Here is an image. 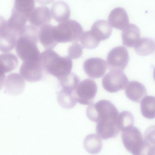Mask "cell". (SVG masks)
I'll list each match as a JSON object with an SVG mask.
<instances>
[{
    "label": "cell",
    "mask_w": 155,
    "mask_h": 155,
    "mask_svg": "<svg viewBox=\"0 0 155 155\" xmlns=\"http://www.w3.org/2000/svg\"><path fill=\"white\" fill-rule=\"evenodd\" d=\"M38 32L36 27L28 25L20 32L15 48L18 55L23 62H39L41 53L37 46Z\"/></svg>",
    "instance_id": "cell-1"
},
{
    "label": "cell",
    "mask_w": 155,
    "mask_h": 155,
    "mask_svg": "<svg viewBox=\"0 0 155 155\" xmlns=\"http://www.w3.org/2000/svg\"><path fill=\"white\" fill-rule=\"evenodd\" d=\"M39 63L43 70L58 80L69 74L72 68V60L61 56L53 50L45 49L40 54Z\"/></svg>",
    "instance_id": "cell-2"
},
{
    "label": "cell",
    "mask_w": 155,
    "mask_h": 155,
    "mask_svg": "<svg viewBox=\"0 0 155 155\" xmlns=\"http://www.w3.org/2000/svg\"><path fill=\"white\" fill-rule=\"evenodd\" d=\"M121 131L124 146L133 155H155V143L143 138L137 127H128Z\"/></svg>",
    "instance_id": "cell-3"
},
{
    "label": "cell",
    "mask_w": 155,
    "mask_h": 155,
    "mask_svg": "<svg viewBox=\"0 0 155 155\" xmlns=\"http://www.w3.org/2000/svg\"><path fill=\"white\" fill-rule=\"evenodd\" d=\"M35 2L32 0L15 1L11 15L7 21L9 28L20 33L26 26L30 16L35 8Z\"/></svg>",
    "instance_id": "cell-4"
},
{
    "label": "cell",
    "mask_w": 155,
    "mask_h": 155,
    "mask_svg": "<svg viewBox=\"0 0 155 155\" xmlns=\"http://www.w3.org/2000/svg\"><path fill=\"white\" fill-rule=\"evenodd\" d=\"M83 32V28L78 21L69 20L54 26L53 34L58 43L78 42Z\"/></svg>",
    "instance_id": "cell-5"
},
{
    "label": "cell",
    "mask_w": 155,
    "mask_h": 155,
    "mask_svg": "<svg viewBox=\"0 0 155 155\" xmlns=\"http://www.w3.org/2000/svg\"><path fill=\"white\" fill-rule=\"evenodd\" d=\"M119 114L115 106L110 101L102 100L91 104L87 108L88 118L94 122L102 120L116 117Z\"/></svg>",
    "instance_id": "cell-6"
},
{
    "label": "cell",
    "mask_w": 155,
    "mask_h": 155,
    "mask_svg": "<svg viewBox=\"0 0 155 155\" xmlns=\"http://www.w3.org/2000/svg\"><path fill=\"white\" fill-rule=\"evenodd\" d=\"M129 60L127 50L123 46L115 47L108 53L107 62L109 70L110 71H123L127 65Z\"/></svg>",
    "instance_id": "cell-7"
},
{
    "label": "cell",
    "mask_w": 155,
    "mask_h": 155,
    "mask_svg": "<svg viewBox=\"0 0 155 155\" xmlns=\"http://www.w3.org/2000/svg\"><path fill=\"white\" fill-rule=\"evenodd\" d=\"M129 80L122 71H110L106 74L102 79L104 89L110 93H115L125 88Z\"/></svg>",
    "instance_id": "cell-8"
},
{
    "label": "cell",
    "mask_w": 155,
    "mask_h": 155,
    "mask_svg": "<svg viewBox=\"0 0 155 155\" xmlns=\"http://www.w3.org/2000/svg\"><path fill=\"white\" fill-rule=\"evenodd\" d=\"M97 86L93 80L86 79L78 85L75 91L77 101L85 105L92 104L96 94Z\"/></svg>",
    "instance_id": "cell-9"
},
{
    "label": "cell",
    "mask_w": 155,
    "mask_h": 155,
    "mask_svg": "<svg viewBox=\"0 0 155 155\" xmlns=\"http://www.w3.org/2000/svg\"><path fill=\"white\" fill-rule=\"evenodd\" d=\"M117 117L98 121L96 127L97 135L103 140L116 137L120 131L118 124Z\"/></svg>",
    "instance_id": "cell-10"
},
{
    "label": "cell",
    "mask_w": 155,
    "mask_h": 155,
    "mask_svg": "<svg viewBox=\"0 0 155 155\" xmlns=\"http://www.w3.org/2000/svg\"><path fill=\"white\" fill-rule=\"evenodd\" d=\"M107 64L105 61L98 57L88 58L84 61V70L89 77L94 79L101 78L105 73Z\"/></svg>",
    "instance_id": "cell-11"
},
{
    "label": "cell",
    "mask_w": 155,
    "mask_h": 155,
    "mask_svg": "<svg viewBox=\"0 0 155 155\" xmlns=\"http://www.w3.org/2000/svg\"><path fill=\"white\" fill-rule=\"evenodd\" d=\"M43 70L39 62L24 61L21 66L20 72L26 80L30 82H35L42 79Z\"/></svg>",
    "instance_id": "cell-12"
},
{
    "label": "cell",
    "mask_w": 155,
    "mask_h": 155,
    "mask_svg": "<svg viewBox=\"0 0 155 155\" xmlns=\"http://www.w3.org/2000/svg\"><path fill=\"white\" fill-rule=\"evenodd\" d=\"M51 17L49 8L45 6H41L34 9L29 20L30 25L39 28L45 25L50 24Z\"/></svg>",
    "instance_id": "cell-13"
},
{
    "label": "cell",
    "mask_w": 155,
    "mask_h": 155,
    "mask_svg": "<svg viewBox=\"0 0 155 155\" xmlns=\"http://www.w3.org/2000/svg\"><path fill=\"white\" fill-rule=\"evenodd\" d=\"M19 35L18 32L10 29L6 25L0 33V51L7 53L12 50L15 47Z\"/></svg>",
    "instance_id": "cell-14"
},
{
    "label": "cell",
    "mask_w": 155,
    "mask_h": 155,
    "mask_svg": "<svg viewBox=\"0 0 155 155\" xmlns=\"http://www.w3.org/2000/svg\"><path fill=\"white\" fill-rule=\"evenodd\" d=\"M108 20L111 26L120 30L124 28L129 22L126 11L121 7H117L113 9L108 15Z\"/></svg>",
    "instance_id": "cell-15"
},
{
    "label": "cell",
    "mask_w": 155,
    "mask_h": 155,
    "mask_svg": "<svg viewBox=\"0 0 155 155\" xmlns=\"http://www.w3.org/2000/svg\"><path fill=\"white\" fill-rule=\"evenodd\" d=\"M50 13L51 17L59 23L69 20L71 15V11L68 5L61 1H56L52 5Z\"/></svg>",
    "instance_id": "cell-16"
},
{
    "label": "cell",
    "mask_w": 155,
    "mask_h": 155,
    "mask_svg": "<svg viewBox=\"0 0 155 155\" xmlns=\"http://www.w3.org/2000/svg\"><path fill=\"white\" fill-rule=\"evenodd\" d=\"M54 26L50 24L45 25L39 29V40L46 49L53 50L58 44L53 34Z\"/></svg>",
    "instance_id": "cell-17"
},
{
    "label": "cell",
    "mask_w": 155,
    "mask_h": 155,
    "mask_svg": "<svg viewBox=\"0 0 155 155\" xmlns=\"http://www.w3.org/2000/svg\"><path fill=\"white\" fill-rule=\"evenodd\" d=\"M140 36L139 28L133 24H129L122 31V39L123 44L128 47H134Z\"/></svg>",
    "instance_id": "cell-18"
},
{
    "label": "cell",
    "mask_w": 155,
    "mask_h": 155,
    "mask_svg": "<svg viewBox=\"0 0 155 155\" xmlns=\"http://www.w3.org/2000/svg\"><path fill=\"white\" fill-rule=\"evenodd\" d=\"M90 31L94 37L100 42L110 37L112 33V28L107 21L98 20L93 24Z\"/></svg>",
    "instance_id": "cell-19"
},
{
    "label": "cell",
    "mask_w": 155,
    "mask_h": 155,
    "mask_svg": "<svg viewBox=\"0 0 155 155\" xmlns=\"http://www.w3.org/2000/svg\"><path fill=\"white\" fill-rule=\"evenodd\" d=\"M127 97L133 101L139 102L147 95V90L142 83L136 81L130 82L125 90Z\"/></svg>",
    "instance_id": "cell-20"
},
{
    "label": "cell",
    "mask_w": 155,
    "mask_h": 155,
    "mask_svg": "<svg viewBox=\"0 0 155 155\" xmlns=\"http://www.w3.org/2000/svg\"><path fill=\"white\" fill-rule=\"evenodd\" d=\"M57 100L60 106L66 109L73 108L77 103L75 91L62 89L57 92Z\"/></svg>",
    "instance_id": "cell-21"
},
{
    "label": "cell",
    "mask_w": 155,
    "mask_h": 155,
    "mask_svg": "<svg viewBox=\"0 0 155 155\" xmlns=\"http://www.w3.org/2000/svg\"><path fill=\"white\" fill-rule=\"evenodd\" d=\"M83 145L85 150L89 153L96 154L99 153L102 147L101 138L95 134L87 135L84 138Z\"/></svg>",
    "instance_id": "cell-22"
},
{
    "label": "cell",
    "mask_w": 155,
    "mask_h": 155,
    "mask_svg": "<svg viewBox=\"0 0 155 155\" xmlns=\"http://www.w3.org/2000/svg\"><path fill=\"white\" fill-rule=\"evenodd\" d=\"M134 48L138 54L142 56H147L154 51L155 41L152 38L142 37L140 38Z\"/></svg>",
    "instance_id": "cell-23"
},
{
    "label": "cell",
    "mask_w": 155,
    "mask_h": 155,
    "mask_svg": "<svg viewBox=\"0 0 155 155\" xmlns=\"http://www.w3.org/2000/svg\"><path fill=\"white\" fill-rule=\"evenodd\" d=\"M18 64L17 57L11 53L0 54V69L4 73H8L15 69Z\"/></svg>",
    "instance_id": "cell-24"
},
{
    "label": "cell",
    "mask_w": 155,
    "mask_h": 155,
    "mask_svg": "<svg viewBox=\"0 0 155 155\" xmlns=\"http://www.w3.org/2000/svg\"><path fill=\"white\" fill-rule=\"evenodd\" d=\"M155 97L153 96L145 97L140 102V110L143 116L148 119H153L155 116Z\"/></svg>",
    "instance_id": "cell-25"
},
{
    "label": "cell",
    "mask_w": 155,
    "mask_h": 155,
    "mask_svg": "<svg viewBox=\"0 0 155 155\" xmlns=\"http://www.w3.org/2000/svg\"><path fill=\"white\" fill-rule=\"evenodd\" d=\"M58 80L62 89L75 91L79 84L80 79L75 74L71 72Z\"/></svg>",
    "instance_id": "cell-26"
},
{
    "label": "cell",
    "mask_w": 155,
    "mask_h": 155,
    "mask_svg": "<svg viewBox=\"0 0 155 155\" xmlns=\"http://www.w3.org/2000/svg\"><path fill=\"white\" fill-rule=\"evenodd\" d=\"M117 120L120 131H122L128 127L133 126L134 118L131 113L124 110L119 114L117 117Z\"/></svg>",
    "instance_id": "cell-27"
},
{
    "label": "cell",
    "mask_w": 155,
    "mask_h": 155,
    "mask_svg": "<svg viewBox=\"0 0 155 155\" xmlns=\"http://www.w3.org/2000/svg\"><path fill=\"white\" fill-rule=\"evenodd\" d=\"M79 41L82 46L90 49L97 47L100 42L93 36L90 30L83 31Z\"/></svg>",
    "instance_id": "cell-28"
},
{
    "label": "cell",
    "mask_w": 155,
    "mask_h": 155,
    "mask_svg": "<svg viewBox=\"0 0 155 155\" xmlns=\"http://www.w3.org/2000/svg\"><path fill=\"white\" fill-rule=\"evenodd\" d=\"M68 57L71 59L79 58L83 54V47L78 42H73L68 48Z\"/></svg>",
    "instance_id": "cell-29"
},
{
    "label": "cell",
    "mask_w": 155,
    "mask_h": 155,
    "mask_svg": "<svg viewBox=\"0 0 155 155\" xmlns=\"http://www.w3.org/2000/svg\"><path fill=\"white\" fill-rule=\"evenodd\" d=\"M7 21L2 16L0 15V33L5 27Z\"/></svg>",
    "instance_id": "cell-30"
},
{
    "label": "cell",
    "mask_w": 155,
    "mask_h": 155,
    "mask_svg": "<svg viewBox=\"0 0 155 155\" xmlns=\"http://www.w3.org/2000/svg\"><path fill=\"white\" fill-rule=\"evenodd\" d=\"M5 76V73L0 69V90L3 86Z\"/></svg>",
    "instance_id": "cell-31"
}]
</instances>
